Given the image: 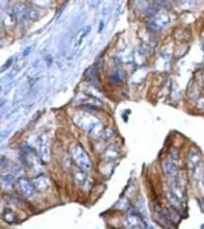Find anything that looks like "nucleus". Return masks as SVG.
Returning <instances> with one entry per match:
<instances>
[{
  "label": "nucleus",
  "instance_id": "4",
  "mask_svg": "<svg viewBox=\"0 0 204 229\" xmlns=\"http://www.w3.org/2000/svg\"><path fill=\"white\" fill-rule=\"evenodd\" d=\"M13 9L15 10L16 15L18 17H20L21 20H27L28 19V15H27L28 6L23 4V3H19V4H17Z\"/></svg>",
  "mask_w": 204,
  "mask_h": 229
},
{
  "label": "nucleus",
  "instance_id": "5",
  "mask_svg": "<svg viewBox=\"0 0 204 229\" xmlns=\"http://www.w3.org/2000/svg\"><path fill=\"white\" fill-rule=\"evenodd\" d=\"M33 185H34V187H36L38 190L44 191L45 189H47L49 187V182L44 175H39L34 179Z\"/></svg>",
  "mask_w": 204,
  "mask_h": 229
},
{
  "label": "nucleus",
  "instance_id": "12",
  "mask_svg": "<svg viewBox=\"0 0 204 229\" xmlns=\"http://www.w3.org/2000/svg\"><path fill=\"white\" fill-rule=\"evenodd\" d=\"M12 61H13V59H12V58H11V59H10V60L7 61V63H6V65H4V66L2 67V72H3L4 70H7L8 68L10 66V64L12 63Z\"/></svg>",
  "mask_w": 204,
  "mask_h": 229
},
{
  "label": "nucleus",
  "instance_id": "7",
  "mask_svg": "<svg viewBox=\"0 0 204 229\" xmlns=\"http://www.w3.org/2000/svg\"><path fill=\"white\" fill-rule=\"evenodd\" d=\"M89 30H90V27H86L85 28H83V29L80 31V33L78 34V37L76 39V43H75V46H79V45L81 44V43L83 42L84 38L86 37L88 34L89 33Z\"/></svg>",
  "mask_w": 204,
  "mask_h": 229
},
{
  "label": "nucleus",
  "instance_id": "9",
  "mask_svg": "<svg viewBox=\"0 0 204 229\" xmlns=\"http://www.w3.org/2000/svg\"><path fill=\"white\" fill-rule=\"evenodd\" d=\"M27 15H28V19H31V20H38L39 17V11L36 9L29 7V6H28Z\"/></svg>",
  "mask_w": 204,
  "mask_h": 229
},
{
  "label": "nucleus",
  "instance_id": "1",
  "mask_svg": "<svg viewBox=\"0 0 204 229\" xmlns=\"http://www.w3.org/2000/svg\"><path fill=\"white\" fill-rule=\"evenodd\" d=\"M73 157H75V161L80 166L81 168H89L90 162L88 157L86 155L85 151L81 147L75 146L73 148Z\"/></svg>",
  "mask_w": 204,
  "mask_h": 229
},
{
  "label": "nucleus",
  "instance_id": "2",
  "mask_svg": "<svg viewBox=\"0 0 204 229\" xmlns=\"http://www.w3.org/2000/svg\"><path fill=\"white\" fill-rule=\"evenodd\" d=\"M17 15L15 13L14 9H9L5 11L3 17V23L7 27H13L16 25Z\"/></svg>",
  "mask_w": 204,
  "mask_h": 229
},
{
  "label": "nucleus",
  "instance_id": "8",
  "mask_svg": "<svg viewBox=\"0 0 204 229\" xmlns=\"http://www.w3.org/2000/svg\"><path fill=\"white\" fill-rule=\"evenodd\" d=\"M33 3L41 8H49L52 6L53 0H32Z\"/></svg>",
  "mask_w": 204,
  "mask_h": 229
},
{
  "label": "nucleus",
  "instance_id": "3",
  "mask_svg": "<svg viewBox=\"0 0 204 229\" xmlns=\"http://www.w3.org/2000/svg\"><path fill=\"white\" fill-rule=\"evenodd\" d=\"M18 186L20 188L21 191L26 194V195H31V194L34 192V188L31 183H29V181H27L26 179L22 178L19 180L18 182Z\"/></svg>",
  "mask_w": 204,
  "mask_h": 229
},
{
  "label": "nucleus",
  "instance_id": "11",
  "mask_svg": "<svg viewBox=\"0 0 204 229\" xmlns=\"http://www.w3.org/2000/svg\"><path fill=\"white\" fill-rule=\"evenodd\" d=\"M123 77V75L121 72H117L115 74H113V75L111 76V78L114 80V81H116V82H120L121 80L123 78V77Z\"/></svg>",
  "mask_w": 204,
  "mask_h": 229
},
{
  "label": "nucleus",
  "instance_id": "6",
  "mask_svg": "<svg viewBox=\"0 0 204 229\" xmlns=\"http://www.w3.org/2000/svg\"><path fill=\"white\" fill-rule=\"evenodd\" d=\"M3 219L6 222H8V224H13V222H15L16 220V216L14 214V212L11 209H9V208H6L4 210L3 212Z\"/></svg>",
  "mask_w": 204,
  "mask_h": 229
},
{
  "label": "nucleus",
  "instance_id": "10",
  "mask_svg": "<svg viewBox=\"0 0 204 229\" xmlns=\"http://www.w3.org/2000/svg\"><path fill=\"white\" fill-rule=\"evenodd\" d=\"M135 5L140 9H144L149 6V0H135Z\"/></svg>",
  "mask_w": 204,
  "mask_h": 229
}]
</instances>
